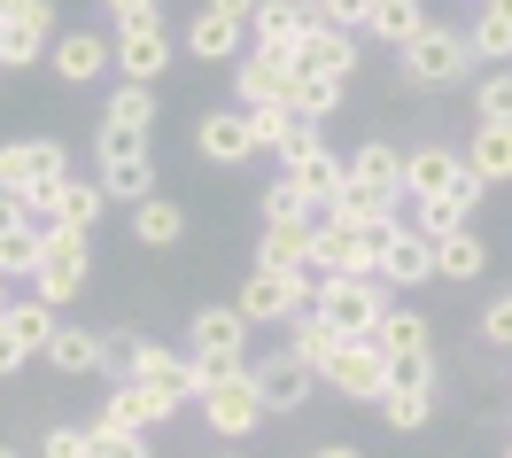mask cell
<instances>
[{"instance_id":"d4e9b609","label":"cell","mask_w":512,"mask_h":458,"mask_svg":"<svg viewBox=\"0 0 512 458\" xmlns=\"http://www.w3.org/2000/svg\"><path fill=\"white\" fill-rule=\"evenodd\" d=\"M171 420V404L156 389H140V381H117V389L101 396V427H125V435H148V427Z\"/></svg>"},{"instance_id":"8992f818","label":"cell","mask_w":512,"mask_h":458,"mask_svg":"<svg viewBox=\"0 0 512 458\" xmlns=\"http://www.w3.org/2000/svg\"><path fill=\"white\" fill-rule=\"evenodd\" d=\"M311 264L303 272H272V264H249V280H241V295H233V311L249 319V327H288L295 311L311 303Z\"/></svg>"},{"instance_id":"7c38bea8","label":"cell","mask_w":512,"mask_h":458,"mask_svg":"<svg viewBox=\"0 0 512 458\" xmlns=\"http://www.w3.org/2000/svg\"><path fill=\"white\" fill-rule=\"evenodd\" d=\"M202 420H210V435H225V443H249L272 412H264V396H256L249 373H233V381H218V389L202 396Z\"/></svg>"},{"instance_id":"52a82bcc","label":"cell","mask_w":512,"mask_h":458,"mask_svg":"<svg viewBox=\"0 0 512 458\" xmlns=\"http://www.w3.org/2000/svg\"><path fill=\"white\" fill-rule=\"evenodd\" d=\"M319 381L342 396V404H381V396H388V358H381V342H373V334H342V350L319 365Z\"/></svg>"},{"instance_id":"cb8c5ba5","label":"cell","mask_w":512,"mask_h":458,"mask_svg":"<svg viewBox=\"0 0 512 458\" xmlns=\"http://www.w3.org/2000/svg\"><path fill=\"white\" fill-rule=\"evenodd\" d=\"M249 132H256V156H288L303 140H319V117H303L295 101H272V109H249Z\"/></svg>"},{"instance_id":"603a6c76","label":"cell","mask_w":512,"mask_h":458,"mask_svg":"<svg viewBox=\"0 0 512 458\" xmlns=\"http://www.w3.org/2000/svg\"><path fill=\"white\" fill-rule=\"evenodd\" d=\"M194 148L210 156V164H249L256 156V132H249V109H210L202 125H194Z\"/></svg>"},{"instance_id":"4dcf8cb0","label":"cell","mask_w":512,"mask_h":458,"mask_svg":"<svg viewBox=\"0 0 512 458\" xmlns=\"http://www.w3.org/2000/svg\"><path fill=\"white\" fill-rule=\"evenodd\" d=\"M481 272H489V241H481L474 226H458V233L435 241V280H458V288H466V280H481Z\"/></svg>"},{"instance_id":"ee69618b","label":"cell","mask_w":512,"mask_h":458,"mask_svg":"<svg viewBox=\"0 0 512 458\" xmlns=\"http://www.w3.org/2000/svg\"><path fill=\"white\" fill-rule=\"evenodd\" d=\"M295 109H303V117H334V109H342V86H334V78H303V86H295Z\"/></svg>"},{"instance_id":"9a60e30c","label":"cell","mask_w":512,"mask_h":458,"mask_svg":"<svg viewBox=\"0 0 512 458\" xmlns=\"http://www.w3.org/2000/svg\"><path fill=\"white\" fill-rule=\"evenodd\" d=\"M55 0H32L24 16H8L0 24V70H32V63H47V47H55Z\"/></svg>"},{"instance_id":"f907efd6","label":"cell","mask_w":512,"mask_h":458,"mask_svg":"<svg viewBox=\"0 0 512 458\" xmlns=\"http://www.w3.org/2000/svg\"><path fill=\"white\" fill-rule=\"evenodd\" d=\"M125 458H156V451H148V435H140V443H132V451H125Z\"/></svg>"},{"instance_id":"f35d334b","label":"cell","mask_w":512,"mask_h":458,"mask_svg":"<svg viewBox=\"0 0 512 458\" xmlns=\"http://www.w3.org/2000/svg\"><path fill=\"white\" fill-rule=\"evenodd\" d=\"M466 218H474L466 202H450V195H427V202H412V218H404V226H419L427 241H443V233H458Z\"/></svg>"},{"instance_id":"3957f363","label":"cell","mask_w":512,"mask_h":458,"mask_svg":"<svg viewBox=\"0 0 512 458\" xmlns=\"http://www.w3.org/2000/svg\"><path fill=\"white\" fill-rule=\"evenodd\" d=\"M311 311L342 334H373L388 311V280L381 272H319L311 280Z\"/></svg>"},{"instance_id":"d6986e66","label":"cell","mask_w":512,"mask_h":458,"mask_svg":"<svg viewBox=\"0 0 512 458\" xmlns=\"http://www.w3.org/2000/svg\"><path fill=\"white\" fill-rule=\"evenodd\" d=\"M241 47H249V24H241V16H225V8H210V0L187 16V55L194 63H233Z\"/></svg>"},{"instance_id":"f5cc1de1","label":"cell","mask_w":512,"mask_h":458,"mask_svg":"<svg viewBox=\"0 0 512 458\" xmlns=\"http://www.w3.org/2000/svg\"><path fill=\"white\" fill-rule=\"evenodd\" d=\"M0 458H24V451H8V443H0Z\"/></svg>"},{"instance_id":"83f0119b","label":"cell","mask_w":512,"mask_h":458,"mask_svg":"<svg viewBox=\"0 0 512 458\" xmlns=\"http://www.w3.org/2000/svg\"><path fill=\"white\" fill-rule=\"evenodd\" d=\"M311 233H319V218H280V226H264L256 264H272V272H303V264H311Z\"/></svg>"},{"instance_id":"7402d4cb","label":"cell","mask_w":512,"mask_h":458,"mask_svg":"<svg viewBox=\"0 0 512 458\" xmlns=\"http://www.w3.org/2000/svg\"><path fill=\"white\" fill-rule=\"evenodd\" d=\"M373 272H381L388 288H419V280H435V241H427L419 226H396Z\"/></svg>"},{"instance_id":"9c48e42d","label":"cell","mask_w":512,"mask_h":458,"mask_svg":"<svg viewBox=\"0 0 512 458\" xmlns=\"http://www.w3.org/2000/svg\"><path fill=\"white\" fill-rule=\"evenodd\" d=\"M109 55H117V70H125L132 86H156L179 47L163 32V16H140V24H117V32H109Z\"/></svg>"},{"instance_id":"f1b7e54d","label":"cell","mask_w":512,"mask_h":458,"mask_svg":"<svg viewBox=\"0 0 512 458\" xmlns=\"http://www.w3.org/2000/svg\"><path fill=\"white\" fill-rule=\"evenodd\" d=\"M0 327H8L16 342H24V358H39V350H47V334L63 327V311H55L47 295H8V311H0Z\"/></svg>"},{"instance_id":"e575fe53","label":"cell","mask_w":512,"mask_h":458,"mask_svg":"<svg viewBox=\"0 0 512 458\" xmlns=\"http://www.w3.org/2000/svg\"><path fill=\"white\" fill-rule=\"evenodd\" d=\"M288 350H295V358H303V365H311V373H319V365L334 358V350H342V327H326L319 311L303 303V311H295V319H288Z\"/></svg>"},{"instance_id":"4316f807","label":"cell","mask_w":512,"mask_h":458,"mask_svg":"<svg viewBox=\"0 0 512 458\" xmlns=\"http://www.w3.org/2000/svg\"><path fill=\"white\" fill-rule=\"evenodd\" d=\"M458 156H466V171H474L481 187H505L512 179V125H474Z\"/></svg>"},{"instance_id":"db71d44e","label":"cell","mask_w":512,"mask_h":458,"mask_svg":"<svg viewBox=\"0 0 512 458\" xmlns=\"http://www.w3.org/2000/svg\"><path fill=\"white\" fill-rule=\"evenodd\" d=\"M505 458H512V443H505Z\"/></svg>"},{"instance_id":"6da1fadb","label":"cell","mask_w":512,"mask_h":458,"mask_svg":"<svg viewBox=\"0 0 512 458\" xmlns=\"http://www.w3.org/2000/svg\"><path fill=\"white\" fill-rule=\"evenodd\" d=\"M70 179V148L55 132H32V140H0V195L24 202V218L47 226V202Z\"/></svg>"},{"instance_id":"2e32d148","label":"cell","mask_w":512,"mask_h":458,"mask_svg":"<svg viewBox=\"0 0 512 458\" xmlns=\"http://www.w3.org/2000/svg\"><path fill=\"white\" fill-rule=\"evenodd\" d=\"M458 179H466V156H458L450 140H419V148H404V202L450 195Z\"/></svg>"},{"instance_id":"5b68a950","label":"cell","mask_w":512,"mask_h":458,"mask_svg":"<svg viewBox=\"0 0 512 458\" xmlns=\"http://www.w3.org/2000/svg\"><path fill=\"white\" fill-rule=\"evenodd\" d=\"M86 272H94V249H86V233L70 226H39V257H32V295H47L55 311L86 295Z\"/></svg>"},{"instance_id":"d6a6232c","label":"cell","mask_w":512,"mask_h":458,"mask_svg":"<svg viewBox=\"0 0 512 458\" xmlns=\"http://www.w3.org/2000/svg\"><path fill=\"white\" fill-rule=\"evenodd\" d=\"M474 63H512V0H481V16L466 24Z\"/></svg>"},{"instance_id":"484cf974","label":"cell","mask_w":512,"mask_h":458,"mask_svg":"<svg viewBox=\"0 0 512 458\" xmlns=\"http://www.w3.org/2000/svg\"><path fill=\"white\" fill-rule=\"evenodd\" d=\"M101 210H109V195H101V179H78L70 171L63 187H55V202H47V226H70V233H94Z\"/></svg>"},{"instance_id":"5bb4252c","label":"cell","mask_w":512,"mask_h":458,"mask_svg":"<svg viewBox=\"0 0 512 458\" xmlns=\"http://www.w3.org/2000/svg\"><path fill=\"white\" fill-rule=\"evenodd\" d=\"M249 381H256V396H264V412H272V420H288V412L311 404V381H319V373L295 358V350H272V358L249 365Z\"/></svg>"},{"instance_id":"4fadbf2b","label":"cell","mask_w":512,"mask_h":458,"mask_svg":"<svg viewBox=\"0 0 512 458\" xmlns=\"http://www.w3.org/2000/svg\"><path fill=\"white\" fill-rule=\"evenodd\" d=\"M295 63L288 55H264V47H241L233 55V94H241V109H272V101H295Z\"/></svg>"},{"instance_id":"74e56055","label":"cell","mask_w":512,"mask_h":458,"mask_svg":"<svg viewBox=\"0 0 512 458\" xmlns=\"http://www.w3.org/2000/svg\"><path fill=\"white\" fill-rule=\"evenodd\" d=\"M474 125H512V70L489 63V78L474 86Z\"/></svg>"},{"instance_id":"8fae6325","label":"cell","mask_w":512,"mask_h":458,"mask_svg":"<svg viewBox=\"0 0 512 458\" xmlns=\"http://www.w3.org/2000/svg\"><path fill=\"white\" fill-rule=\"evenodd\" d=\"M39 358L55 365V373H125V342L101 334V327H55Z\"/></svg>"},{"instance_id":"1f68e13d","label":"cell","mask_w":512,"mask_h":458,"mask_svg":"<svg viewBox=\"0 0 512 458\" xmlns=\"http://www.w3.org/2000/svg\"><path fill=\"white\" fill-rule=\"evenodd\" d=\"M373 342H381V358H396V350H435V319L412 311V303H388L381 327H373Z\"/></svg>"},{"instance_id":"d590c367","label":"cell","mask_w":512,"mask_h":458,"mask_svg":"<svg viewBox=\"0 0 512 458\" xmlns=\"http://www.w3.org/2000/svg\"><path fill=\"white\" fill-rule=\"evenodd\" d=\"M419 24H427V8H419V0H373V24H365V32L381 39V47H404Z\"/></svg>"},{"instance_id":"ffe728a7","label":"cell","mask_w":512,"mask_h":458,"mask_svg":"<svg viewBox=\"0 0 512 458\" xmlns=\"http://www.w3.org/2000/svg\"><path fill=\"white\" fill-rule=\"evenodd\" d=\"M280 171L303 187V202H311V210H326V202H334V187H342V156H334L326 140H303V148H288V156H280Z\"/></svg>"},{"instance_id":"b9f144b4","label":"cell","mask_w":512,"mask_h":458,"mask_svg":"<svg viewBox=\"0 0 512 458\" xmlns=\"http://www.w3.org/2000/svg\"><path fill=\"white\" fill-rule=\"evenodd\" d=\"M39 458H94V427H47Z\"/></svg>"},{"instance_id":"7bdbcfd3","label":"cell","mask_w":512,"mask_h":458,"mask_svg":"<svg viewBox=\"0 0 512 458\" xmlns=\"http://www.w3.org/2000/svg\"><path fill=\"white\" fill-rule=\"evenodd\" d=\"M319 24H342V32H365L373 24V0H311Z\"/></svg>"},{"instance_id":"f6af8a7d","label":"cell","mask_w":512,"mask_h":458,"mask_svg":"<svg viewBox=\"0 0 512 458\" xmlns=\"http://www.w3.org/2000/svg\"><path fill=\"white\" fill-rule=\"evenodd\" d=\"M481 342H497V350H512V288L481 311Z\"/></svg>"},{"instance_id":"e0dca14e","label":"cell","mask_w":512,"mask_h":458,"mask_svg":"<svg viewBox=\"0 0 512 458\" xmlns=\"http://www.w3.org/2000/svg\"><path fill=\"white\" fill-rule=\"evenodd\" d=\"M187 358H241L249 365V319L233 303H210L187 319Z\"/></svg>"},{"instance_id":"8d00e7d4","label":"cell","mask_w":512,"mask_h":458,"mask_svg":"<svg viewBox=\"0 0 512 458\" xmlns=\"http://www.w3.org/2000/svg\"><path fill=\"white\" fill-rule=\"evenodd\" d=\"M435 381H443V358H435V350H396V358H388V389L435 396Z\"/></svg>"},{"instance_id":"277c9868","label":"cell","mask_w":512,"mask_h":458,"mask_svg":"<svg viewBox=\"0 0 512 458\" xmlns=\"http://www.w3.org/2000/svg\"><path fill=\"white\" fill-rule=\"evenodd\" d=\"M94 179H101V195L109 202H140V195H156V156H148V132H94Z\"/></svg>"},{"instance_id":"7a4b0ae2","label":"cell","mask_w":512,"mask_h":458,"mask_svg":"<svg viewBox=\"0 0 512 458\" xmlns=\"http://www.w3.org/2000/svg\"><path fill=\"white\" fill-rule=\"evenodd\" d=\"M396 78L412 86V94H443V86H466L474 78V47H466V32H450V24H419L404 47H396Z\"/></svg>"},{"instance_id":"836d02e7","label":"cell","mask_w":512,"mask_h":458,"mask_svg":"<svg viewBox=\"0 0 512 458\" xmlns=\"http://www.w3.org/2000/svg\"><path fill=\"white\" fill-rule=\"evenodd\" d=\"M101 125L109 132H148L156 125V86H109V101H101Z\"/></svg>"},{"instance_id":"ab89813d","label":"cell","mask_w":512,"mask_h":458,"mask_svg":"<svg viewBox=\"0 0 512 458\" xmlns=\"http://www.w3.org/2000/svg\"><path fill=\"white\" fill-rule=\"evenodd\" d=\"M381 420L396 427V435H419V427L435 420V396H419V389H388V396H381Z\"/></svg>"},{"instance_id":"ac0fdd59","label":"cell","mask_w":512,"mask_h":458,"mask_svg":"<svg viewBox=\"0 0 512 458\" xmlns=\"http://www.w3.org/2000/svg\"><path fill=\"white\" fill-rule=\"evenodd\" d=\"M47 70H55L63 86H94L101 70H117V55H109V32H55V47H47Z\"/></svg>"},{"instance_id":"681fc988","label":"cell","mask_w":512,"mask_h":458,"mask_svg":"<svg viewBox=\"0 0 512 458\" xmlns=\"http://www.w3.org/2000/svg\"><path fill=\"white\" fill-rule=\"evenodd\" d=\"M210 8H225V16H241V24H249V8H256V0H210Z\"/></svg>"},{"instance_id":"44dd1931","label":"cell","mask_w":512,"mask_h":458,"mask_svg":"<svg viewBox=\"0 0 512 458\" xmlns=\"http://www.w3.org/2000/svg\"><path fill=\"white\" fill-rule=\"evenodd\" d=\"M303 32H311V0H256L249 8V47H264V55H288Z\"/></svg>"},{"instance_id":"30bf717a","label":"cell","mask_w":512,"mask_h":458,"mask_svg":"<svg viewBox=\"0 0 512 458\" xmlns=\"http://www.w3.org/2000/svg\"><path fill=\"white\" fill-rule=\"evenodd\" d=\"M288 63H295V78H334V86H350V78H357V32L311 16V32L288 47Z\"/></svg>"},{"instance_id":"816d5d0a","label":"cell","mask_w":512,"mask_h":458,"mask_svg":"<svg viewBox=\"0 0 512 458\" xmlns=\"http://www.w3.org/2000/svg\"><path fill=\"white\" fill-rule=\"evenodd\" d=\"M0 311H8V272H0Z\"/></svg>"},{"instance_id":"7dc6e473","label":"cell","mask_w":512,"mask_h":458,"mask_svg":"<svg viewBox=\"0 0 512 458\" xmlns=\"http://www.w3.org/2000/svg\"><path fill=\"white\" fill-rule=\"evenodd\" d=\"M16 365H24V342H16V334L0 327V381H8V373H16Z\"/></svg>"},{"instance_id":"c3c4849f","label":"cell","mask_w":512,"mask_h":458,"mask_svg":"<svg viewBox=\"0 0 512 458\" xmlns=\"http://www.w3.org/2000/svg\"><path fill=\"white\" fill-rule=\"evenodd\" d=\"M311 458H365V451H357V443H319Z\"/></svg>"},{"instance_id":"60d3db41","label":"cell","mask_w":512,"mask_h":458,"mask_svg":"<svg viewBox=\"0 0 512 458\" xmlns=\"http://www.w3.org/2000/svg\"><path fill=\"white\" fill-rule=\"evenodd\" d=\"M256 218H264V226H280V218H319V210H311V202H303V187H295L288 171H280V179L256 195Z\"/></svg>"},{"instance_id":"ba28073f","label":"cell","mask_w":512,"mask_h":458,"mask_svg":"<svg viewBox=\"0 0 512 458\" xmlns=\"http://www.w3.org/2000/svg\"><path fill=\"white\" fill-rule=\"evenodd\" d=\"M117 381H140V389H156L171 412L194 396V365H187V350H163V342H125V373Z\"/></svg>"},{"instance_id":"f546056e","label":"cell","mask_w":512,"mask_h":458,"mask_svg":"<svg viewBox=\"0 0 512 458\" xmlns=\"http://www.w3.org/2000/svg\"><path fill=\"white\" fill-rule=\"evenodd\" d=\"M132 241H148V249H171V241H187V202H171V195H140V202H132Z\"/></svg>"},{"instance_id":"bcb514c9","label":"cell","mask_w":512,"mask_h":458,"mask_svg":"<svg viewBox=\"0 0 512 458\" xmlns=\"http://www.w3.org/2000/svg\"><path fill=\"white\" fill-rule=\"evenodd\" d=\"M109 24H140V16H163V0H101Z\"/></svg>"}]
</instances>
